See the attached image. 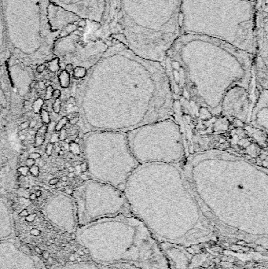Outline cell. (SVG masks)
<instances>
[{
    "label": "cell",
    "instance_id": "6da1fadb",
    "mask_svg": "<svg viewBox=\"0 0 268 269\" xmlns=\"http://www.w3.org/2000/svg\"><path fill=\"white\" fill-rule=\"evenodd\" d=\"M89 119L99 131L127 133L172 116L174 94L162 63L112 39L87 84Z\"/></svg>",
    "mask_w": 268,
    "mask_h": 269
},
{
    "label": "cell",
    "instance_id": "7a4b0ae2",
    "mask_svg": "<svg viewBox=\"0 0 268 269\" xmlns=\"http://www.w3.org/2000/svg\"><path fill=\"white\" fill-rule=\"evenodd\" d=\"M182 165L203 212L225 224L237 217L266 218L268 171L234 153L208 150L191 155Z\"/></svg>",
    "mask_w": 268,
    "mask_h": 269
},
{
    "label": "cell",
    "instance_id": "3957f363",
    "mask_svg": "<svg viewBox=\"0 0 268 269\" xmlns=\"http://www.w3.org/2000/svg\"><path fill=\"white\" fill-rule=\"evenodd\" d=\"M254 61L252 54L219 39L181 34L162 65L168 79L182 81L194 103L219 115L229 88L239 85L251 90Z\"/></svg>",
    "mask_w": 268,
    "mask_h": 269
},
{
    "label": "cell",
    "instance_id": "277c9868",
    "mask_svg": "<svg viewBox=\"0 0 268 269\" xmlns=\"http://www.w3.org/2000/svg\"><path fill=\"white\" fill-rule=\"evenodd\" d=\"M122 190L132 213L152 233L166 225L179 235L178 245L185 246L193 243V235L205 239L199 232L211 239V221L198 203L181 164L139 165Z\"/></svg>",
    "mask_w": 268,
    "mask_h": 269
},
{
    "label": "cell",
    "instance_id": "5b68a950",
    "mask_svg": "<svg viewBox=\"0 0 268 269\" xmlns=\"http://www.w3.org/2000/svg\"><path fill=\"white\" fill-rule=\"evenodd\" d=\"M182 0H106L101 31L143 58L162 63L181 35Z\"/></svg>",
    "mask_w": 268,
    "mask_h": 269
},
{
    "label": "cell",
    "instance_id": "8992f818",
    "mask_svg": "<svg viewBox=\"0 0 268 269\" xmlns=\"http://www.w3.org/2000/svg\"><path fill=\"white\" fill-rule=\"evenodd\" d=\"M76 239L96 263L170 269L159 241L133 214L102 219L78 227Z\"/></svg>",
    "mask_w": 268,
    "mask_h": 269
},
{
    "label": "cell",
    "instance_id": "52a82bcc",
    "mask_svg": "<svg viewBox=\"0 0 268 269\" xmlns=\"http://www.w3.org/2000/svg\"><path fill=\"white\" fill-rule=\"evenodd\" d=\"M256 2L250 0H182L181 34L204 35L256 56Z\"/></svg>",
    "mask_w": 268,
    "mask_h": 269
},
{
    "label": "cell",
    "instance_id": "ba28073f",
    "mask_svg": "<svg viewBox=\"0 0 268 269\" xmlns=\"http://www.w3.org/2000/svg\"><path fill=\"white\" fill-rule=\"evenodd\" d=\"M49 0H2L7 47L24 65L32 63L30 56L48 57L57 35L47 20Z\"/></svg>",
    "mask_w": 268,
    "mask_h": 269
},
{
    "label": "cell",
    "instance_id": "9c48e42d",
    "mask_svg": "<svg viewBox=\"0 0 268 269\" xmlns=\"http://www.w3.org/2000/svg\"><path fill=\"white\" fill-rule=\"evenodd\" d=\"M127 136L139 165L181 164L186 159L181 129L171 117L139 127Z\"/></svg>",
    "mask_w": 268,
    "mask_h": 269
},
{
    "label": "cell",
    "instance_id": "30bf717a",
    "mask_svg": "<svg viewBox=\"0 0 268 269\" xmlns=\"http://www.w3.org/2000/svg\"><path fill=\"white\" fill-rule=\"evenodd\" d=\"M92 175L99 182L122 190L127 179L140 165L132 154L127 133L100 131L89 143Z\"/></svg>",
    "mask_w": 268,
    "mask_h": 269
},
{
    "label": "cell",
    "instance_id": "8fae6325",
    "mask_svg": "<svg viewBox=\"0 0 268 269\" xmlns=\"http://www.w3.org/2000/svg\"><path fill=\"white\" fill-rule=\"evenodd\" d=\"M132 214L121 189L102 182L91 183L79 205L78 227L102 219Z\"/></svg>",
    "mask_w": 268,
    "mask_h": 269
},
{
    "label": "cell",
    "instance_id": "7c38bea8",
    "mask_svg": "<svg viewBox=\"0 0 268 269\" xmlns=\"http://www.w3.org/2000/svg\"><path fill=\"white\" fill-rule=\"evenodd\" d=\"M250 91L239 85L229 88L220 103V114L248 122L252 110Z\"/></svg>",
    "mask_w": 268,
    "mask_h": 269
},
{
    "label": "cell",
    "instance_id": "4fadbf2b",
    "mask_svg": "<svg viewBox=\"0 0 268 269\" xmlns=\"http://www.w3.org/2000/svg\"><path fill=\"white\" fill-rule=\"evenodd\" d=\"M47 20L50 30L57 35V39L66 37L90 21L50 2L47 7Z\"/></svg>",
    "mask_w": 268,
    "mask_h": 269
},
{
    "label": "cell",
    "instance_id": "5bb4252c",
    "mask_svg": "<svg viewBox=\"0 0 268 269\" xmlns=\"http://www.w3.org/2000/svg\"><path fill=\"white\" fill-rule=\"evenodd\" d=\"M0 269H43L14 239L0 242Z\"/></svg>",
    "mask_w": 268,
    "mask_h": 269
},
{
    "label": "cell",
    "instance_id": "9a60e30c",
    "mask_svg": "<svg viewBox=\"0 0 268 269\" xmlns=\"http://www.w3.org/2000/svg\"><path fill=\"white\" fill-rule=\"evenodd\" d=\"M50 2L72 12L81 18L101 24L106 0H49Z\"/></svg>",
    "mask_w": 268,
    "mask_h": 269
},
{
    "label": "cell",
    "instance_id": "2e32d148",
    "mask_svg": "<svg viewBox=\"0 0 268 269\" xmlns=\"http://www.w3.org/2000/svg\"><path fill=\"white\" fill-rule=\"evenodd\" d=\"M249 122L255 128L262 130L266 133L268 124V94L267 89L262 91L251 110Z\"/></svg>",
    "mask_w": 268,
    "mask_h": 269
},
{
    "label": "cell",
    "instance_id": "e0dca14e",
    "mask_svg": "<svg viewBox=\"0 0 268 269\" xmlns=\"http://www.w3.org/2000/svg\"><path fill=\"white\" fill-rule=\"evenodd\" d=\"M53 269H139L136 267L127 264H104L96 263L93 261H79L70 263L64 265L57 266Z\"/></svg>",
    "mask_w": 268,
    "mask_h": 269
},
{
    "label": "cell",
    "instance_id": "ac0fdd59",
    "mask_svg": "<svg viewBox=\"0 0 268 269\" xmlns=\"http://www.w3.org/2000/svg\"><path fill=\"white\" fill-rule=\"evenodd\" d=\"M14 226L7 210L0 209V242L14 238Z\"/></svg>",
    "mask_w": 268,
    "mask_h": 269
},
{
    "label": "cell",
    "instance_id": "d6986e66",
    "mask_svg": "<svg viewBox=\"0 0 268 269\" xmlns=\"http://www.w3.org/2000/svg\"><path fill=\"white\" fill-rule=\"evenodd\" d=\"M11 54L7 47V39H6L5 26H4L3 16H2V0H0V61L2 59L10 58Z\"/></svg>",
    "mask_w": 268,
    "mask_h": 269
},
{
    "label": "cell",
    "instance_id": "ffe728a7",
    "mask_svg": "<svg viewBox=\"0 0 268 269\" xmlns=\"http://www.w3.org/2000/svg\"><path fill=\"white\" fill-rule=\"evenodd\" d=\"M47 133V125H43L37 130L35 137V147H38L43 144L46 139V134Z\"/></svg>",
    "mask_w": 268,
    "mask_h": 269
},
{
    "label": "cell",
    "instance_id": "44dd1931",
    "mask_svg": "<svg viewBox=\"0 0 268 269\" xmlns=\"http://www.w3.org/2000/svg\"><path fill=\"white\" fill-rule=\"evenodd\" d=\"M59 82L61 88H68L70 84V74L68 73L66 70H63L61 72L60 75L58 76Z\"/></svg>",
    "mask_w": 268,
    "mask_h": 269
},
{
    "label": "cell",
    "instance_id": "7402d4cb",
    "mask_svg": "<svg viewBox=\"0 0 268 269\" xmlns=\"http://www.w3.org/2000/svg\"><path fill=\"white\" fill-rule=\"evenodd\" d=\"M87 73V69L84 66H76L74 68L73 72H72V75L75 79H81V78L85 77Z\"/></svg>",
    "mask_w": 268,
    "mask_h": 269
},
{
    "label": "cell",
    "instance_id": "603a6c76",
    "mask_svg": "<svg viewBox=\"0 0 268 269\" xmlns=\"http://www.w3.org/2000/svg\"><path fill=\"white\" fill-rule=\"evenodd\" d=\"M58 57L51 59L48 62V68L52 72H56L60 69V62Z\"/></svg>",
    "mask_w": 268,
    "mask_h": 269
},
{
    "label": "cell",
    "instance_id": "cb8c5ba5",
    "mask_svg": "<svg viewBox=\"0 0 268 269\" xmlns=\"http://www.w3.org/2000/svg\"><path fill=\"white\" fill-rule=\"evenodd\" d=\"M43 103H44L43 100L42 98H39L38 99H36L35 102H34L33 104H32V109H33L34 113H40V111L42 110L43 106L44 104Z\"/></svg>",
    "mask_w": 268,
    "mask_h": 269
},
{
    "label": "cell",
    "instance_id": "d4e9b609",
    "mask_svg": "<svg viewBox=\"0 0 268 269\" xmlns=\"http://www.w3.org/2000/svg\"><path fill=\"white\" fill-rule=\"evenodd\" d=\"M68 122H69V118H68L67 116H63V117H61L57 121V123H56L54 131H57V132L60 131L62 128H64V127L67 125Z\"/></svg>",
    "mask_w": 268,
    "mask_h": 269
},
{
    "label": "cell",
    "instance_id": "484cf974",
    "mask_svg": "<svg viewBox=\"0 0 268 269\" xmlns=\"http://www.w3.org/2000/svg\"><path fill=\"white\" fill-rule=\"evenodd\" d=\"M69 149L70 152L73 154H79L80 153V148L78 143H75V142L72 141L69 144Z\"/></svg>",
    "mask_w": 268,
    "mask_h": 269
},
{
    "label": "cell",
    "instance_id": "4316f807",
    "mask_svg": "<svg viewBox=\"0 0 268 269\" xmlns=\"http://www.w3.org/2000/svg\"><path fill=\"white\" fill-rule=\"evenodd\" d=\"M39 114H40V118H41V121H42V122L43 123V125H47L50 122V115H49V113L47 111V110H45V109H42L40 111V113H39Z\"/></svg>",
    "mask_w": 268,
    "mask_h": 269
},
{
    "label": "cell",
    "instance_id": "83f0119b",
    "mask_svg": "<svg viewBox=\"0 0 268 269\" xmlns=\"http://www.w3.org/2000/svg\"><path fill=\"white\" fill-rule=\"evenodd\" d=\"M61 101L58 99H55V101L54 102V103H53V110H54V112L55 113H57V114H58L59 113H60L61 111Z\"/></svg>",
    "mask_w": 268,
    "mask_h": 269
},
{
    "label": "cell",
    "instance_id": "f1b7e54d",
    "mask_svg": "<svg viewBox=\"0 0 268 269\" xmlns=\"http://www.w3.org/2000/svg\"><path fill=\"white\" fill-rule=\"evenodd\" d=\"M29 172L31 175L34 177H37L39 175V168L38 165H32V167L29 168Z\"/></svg>",
    "mask_w": 268,
    "mask_h": 269
},
{
    "label": "cell",
    "instance_id": "f546056e",
    "mask_svg": "<svg viewBox=\"0 0 268 269\" xmlns=\"http://www.w3.org/2000/svg\"><path fill=\"white\" fill-rule=\"evenodd\" d=\"M53 91H54V88L52 86H49L46 88V94L45 97H44V99L45 100H49L52 98V94Z\"/></svg>",
    "mask_w": 268,
    "mask_h": 269
},
{
    "label": "cell",
    "instance_id": "4dcf8cb0",
    "mask_svg": "<svg viewBox=\"0 0 268 269\" xmlns=\"http://www.w3.org/2000/svg\"><path fill=\"white\" fill-rule=\"evenodd\" d=\"M59 134V140L60 141H65L68 138V133L65 128H62L60 131H58Z\"/></svg>",
    "mask_w": 268,
    "mask_h": 269
},
{
    "label": "cell",
    "instance_id": "1f68e13d",
    "mask_svg": "<svg viewBox=\"0 0 268 269\" xmlns=\"http://www.w3.org/2000/svg\"><path fill=\"white\" fill-rule=\"evenodd\" d=\"M17 172L22 176H26L29 172V168L27 166H21L17 168Z\"/></svg>",
    "mask_w": 268,
    "mask_h": 269
},
{
    "label": "cell",
    "instance_id": "d6a6232c",
    "mask_svg": "<svg viewBox=\"0 0 268 269\" xmlns=\"http://www.w3.org/2000/svg\"><path fill=\"white\" fill-rule=\"evenodd\" d=\"M54 144H53V143H47V146H46V149H45V152H46V154L47 155V156H50V155L52 154L53 153V150H54Z\"/></svg>",
    "mask_w": 268,
    "mask_h": 269
},
{
    "label": "cell",
    "instance_id": "836d02e7",
    "mask_svg": "<svg viewBox=\"0 0 268 269\" xmlns=\"http://www.w3.org/2000/svg\"><path fill=\"white\" fill-rule=\"evenodd\" d=\"M60 141L59 140V134L58 132H57V131H55V132H54L52 134V135L50 136V143H53V144H55V143H58V142Z\"/></svg>",
    "mask_w": 268,
    "mask_h": 269
},
{
    "label": "cell",
    "instance_id": "e575fe53",
    "mask_svg": "<svg viewBox=\"0 0 268 269\" xmlns=\"http://www.w3.org/2000/svg\"><path fill=\"white\" fill-rule=\"evenodd\" d=\"M46 69H47V66H46V64H44V63L43 64H40L37 66L36 72H38V73H42V72H43L44 71L46 70Z\"/></svg>",
    "mask_w": 268,
    "mask_h": 269
},
{
    "label": "cell",
    "instance_id": "d590c367",
    "mask_svg": "<svg viewBox=\"0 0 268 269\" xmlns=\"http://www.w3.org/2000/svg\"><path fill=\"white\" fill-rule=\"evenodd\" d=\"M73 69H74V66L72 63H68V64L66 66V68H65V70H66L68 73H69V74L72 73Z\"/></svg>",
    "mask_w": 268,
    "mask_h": 269
},
{
    "label": "cell",
    "instance_id": "8d00e7d4",
    "mask_svg": "<svg viewBox=\"0 0 268 269\" xmlns=\"http://www.w3.org/2000/svg\"><path fill=\"white\" fill-rule=\"evenodd\" d=\"M29 158H32L33 160H37V159H39L41 157V154L38 152H33V153H31L29 154Z\"/></svg>",
    "mask_w": 268,
    "mask_h": 269
},
{
    "label": "cell",
    "instance_id": "74e56055",
    "mask_svg": "<svg viewBox=\"0 0 268 269\" xmlns=\"http://www.w3.org/2000/svg\"><path fill=\"white\" fill-rule=\"evenodd\" d=\"M35 164V161L33 160V159H32V158H28L27 160L25 161V166L29 167V168H30V167H32V165H34Z\"/></svg>",
    "mask_w": 268,
    "mask_h": 269
},
{
    "label": "cell",
    "instance_id": "f35d334b",
    "mask_svg": "<svg viewBox=\"0 0 268 269\" xmlns=\"http://www.w3.org/2000/svg\"><path fill=\"white\" fill-rule=\"evenodd\" d=\"M61 91L59 89H55L53 91V94H52V98H55V99H58L59 98H60L61 96Z\"/></svg>",
    "mask_w": 268,
    "mask_h": 269
},
{
    "label": "cell",
    "instance_id": "ab89813d",
    "mask_svg": "<svg viewBox=\"0 0 268 269\" xmlns=\"http://www.w3.org/2000/svg\"><path fill=\"white\" fill-rule=\"evenodd\" d=\"M79 116H74V117L72 118V119L69 120V123L70 124V125H76V124L79 122Z\"/></svg>",
    "mask_w": 268,
    "mask_h": 269
},
{
    "label": "cell",
    "instance_id": "60d3db41",
    "mask_svg": "<svg viewBox=\"0 0 268 269\" xmlns=\"http://www.w3.org/2000/svg\"><path fill=\"white\" fill-rule=\"evenodd\" d=\"M81 168V171H82L83 172H87V169H88V165H87V162H82L81 163V165H79Z\"/></svg>",
    "mask_w": 268,
    "mask_h": 269
},
{
    "label": "cell",
    "instance_id": "b9f144b4",
    "mask_svg": "<svg viewBox=\"0 0 268 269\" xmlns=\"http://www.w3.org/2000/svg\"><path fill=\"white\" fill-rule=\"evenodd\" d=\"M20 128L21 130H25L29 128V121H25L23 123L20 124Z\"/></svg>",
    "mask_w": 268,
    "mask_h": 269
},
{
    "label": "cell",
    "instance_id": "7bdbcfd3",
    "mask_svg": "<svg viewBox=\"0 0 268 269\" xmlns=\"http://www.w3.org/2000/svg\"><path fill=\"white\" fill-rule=\"evenodd\" d=\"M58 182H60V180H59L58 178H52L50 180L49 184H50V186H55Z\"/></svg>",
    "mask_w": 268,
    "mask_h": 269
},
{
    "label": "cell",
    "instance_id": "ee69618b",
    "mask_svg": "<svg viewBox=\"0 0 268 269\" xmlns=\"http://www.w3.org/2000/svg\"><path fill=\"white\" fill-rule=\"evenodd\" d=\"M37 125V122L35 120H31L29 121V128H34Z\"/></svg>",
    "mask_w": 268,
    "mask_h": 269
},
{
    "label": "cell",
    "instance_id": "f6af8a7d",
    "mask_svg": "<svg viewBox=\"0 0 268 269\" xmlns=\"http://www.w3.org/2000/svg\"><path fill=\"white\" fill-rule=\"evenodd\" d=\"M37 85L39 86V88H40V89H42V90L46 89L45 83H44L43 81H39V82H38L37 83Z\"/></svg>",
    "mask_w": 268,
    "mask_h": 269
},
{
    "label": "cell",
    "instance_id": "bcb514c9",
    "mask_svg": "<svg viewBox=\"0 0 268 269\" xmlns=\"http://www.w3.org/2000/svg\"><path fill=\"white\" fill-rule=\"evenodd\" d=\"M81 163H82V162H79V161H78V162H73L72 163V165H71V166L75 167V166H77V165H80Z\"/></svg>",
    "mask_w": 268,
    "mask_h": 269
},
{
    "label": "cell",
    "instance_id": "7dc6e473",
    "mask_svg": "<svg viewBox=\"0 0 268 269\" xmlns=\"http://www.w3.org/2000/svg\"><path fill=\"white\" fill-rule=\"evenodd\" d=\"M29 198H30V199L31 200H35V199H36V195H35V194H30V196H29Z\"/></svg>",
    "mask_w": 268,
    "mask_h": 269
},
{
    "label": "cell",
    "instance_id": "c3c4849f",
    "mask_svg": "<svg viewBox=\"0 0 268 269\" xmlns=\"http://www.w3.org/2000/svg\"><path fill=\"white\" fill-rule=\"evenodd\" d=\"M36 84H37L36 81L33 80V81H32V83H31V84H30V88H35V87L36 86V85H37Z\"/></svg>",
    "mask_w": 268,
    "mask_h": 269
},
{
    "label": "cell",
    "instance_id": "681fc988",
    "mask_svg": "<svg viewBox=\"0 0 268 269\" xmlns=\"http://www.w3.org/2000/svg\"><path fill=\"white\" fill-rule=\"evenodd\" d=\"M68 171H69V172H74V171H75V167L69 166V168H68Z\"/></svg>",
    "mask_w": 268,
    "mask_h": 269
},
{
    "label": "cell",
    "instance_id": "f907efd6",
    "mask_svg": "<svg viewBox=\"0 0 268 269\" xmlns=\"http://www.w3.org/2000/svg\"><path fill=\"white\" fill-rule=\"evenodd\" d=\"M41 190H36V192H35V195H36V197H39V196H41Z\"/></svg>",
    "mask_w": 268,
    "mask_h": 269
},
{
    "label": "cell",
    "instance_id": "816d5d0a",
    "mask_svg": "<svg viewBox=\"0 0 268 269\" xmlns=\"http://www.w3.org/2000/svg\"><path fill=\"white\" fill-rule=\"evenodd\" d=\"M61 180L63 182H67L68 181V177L67 176H63V177H62Z\"/></svg>",
    "mask_w": 268,
    "mask_h": 269
},
{
    "label": "cell",
    "instance_id": "f5cc1de1",
    "mask_svg": "<svg viewBox=\"0 0 268 269\" xmlns=\"http://www.w3.org/2000/svg\"><path fill=\"white\" fill-rule=\"evenodd\" d=\"M55 186H56V187H62V184L60 183V182H58V183H57Z\"/></svg>",
    "mask_w": 268,
    "mask_h": 269
},
{
    "label": "cell",
    "instance_id": "db71d44e",
    "mask_svg": "<svg viewBox=\"0 0 268 269\" xmlns=\"http://www.w3.org/2000/svg\"><path fill=\"white\" fill-rule=\"evenodd\" d=\"M3 109H4V108H3V106H2V105L0 104V113H2V112L3 111Z\"/></svg>",
    "mask_w": 268,
    "mask_h": 269
},
{
    "label": "cell",
    "instance_id": "11a10c76",
    "mask_svg": "<svg viewBox=\"0 0 268 269\" xmlns=\"http://www.w3.org/2000/svg\"><path fill=\"white\" fill-rule=\"evenodd\" d=\"M57 171V168H52V169H51V172H52L53 173H55Z\"/></svg>",
    "mask_w": 268,
    "mask_h": 269
},
{
    "label": "cell",
    "instance_id": "9f6ffc18",
    "mask_svg": "<svg viewBox=\"0 0 268 269\" xmlns=\"http://www.w3.org/2000/svg\"><path fill=\"white\" fill-rule=\"evenodd\" d=\"M74 176H75L74 172H69V177H73Z\"/></svg>",
    "mask_w": 268,
    "mask_h": 269
},
{
    "label": "cell",
    "instance_id": "6f0895ef",
    "mask_svg": "<svg viewBox=\"0 0 268 269\" xmlns=\"http://www.w3.org/2000/svg\"><path fill=\"white\" fill-rule=\"evenodd\" d=\"M58 154L59 155H63L64 154V150H61L60 151L58 152Z\"/></svg>",
    "mask_w": 268,
    "mask_h": 269
},
{
    "label": "cell",
    "instance_id": "680465c9",
    "mask_svg": "<svg viewBox=\"0 0 268 269\" xmlns=\"http://www.w3.org/2000/svg\"><path fill=\"white\" fill-rule=\"evenodd\" d=\"M66 192H67L68 194H71L72 193V190H66Z\"/></svg>",
    "mask_w": 268,
    "mask_h": 269
},
{
    "label": "cell",
    "instance_id": "91938a15",
    "mask_svg": "<svg viewBox=\"0 0 268 269\" xmlns=\"http://www.w3.org/2000/svg\"><path fill=\"white\" fill-rule=\"evenodd\" d=\"M22 215H25V214H27V212H26V210H25V211H23V212H22Z\"/></svg>",
    "mask_w": 268,
    "mask_h": 269
},
{
    "label": "cell",
    "instance_id": "94428289",
    "mask_svg": "<svg viewBox=\"0 0 268 269\" xmlns=\"http://www.w3.org/2000/svg\"><path fill=\"white\" fill-rule=\"evenodd\" d=\"M66 167H67V168H69V166H70V165H69V163H67V164H66Z\"/></svg>",
    "mask_w": 268,
    "mask_h": 269
},
{
    "label": "cell",
    "instance_id": "6125c7cd",
    "mask_svg": "<svg viewBox=\"0 0 268 269\" xmlns=\"http://www.w3.org/2000/svg\"><path fill=\"white\" fill-rule=\"evenodd\" d=\"M1 70H2V66H0V72H1Z\"/></svg>",
    "mask_w": 268,
    "mask_h": 269
},
{
    "label": "cell",
    "instance_id": "be15d7a7",
    "mask_svg": "<svg viewBox=\"0 0 268 269\" xmlns=\"http://www.w3.org/2000/svg\"><path fill=\"white\" fill-rule=\"evenodd\" d=\"M250 1H252V2H256L257 0H250Z\"/></svg>",
    "mask_w": 268,
    "mask_h": 269
}]
</instances>
